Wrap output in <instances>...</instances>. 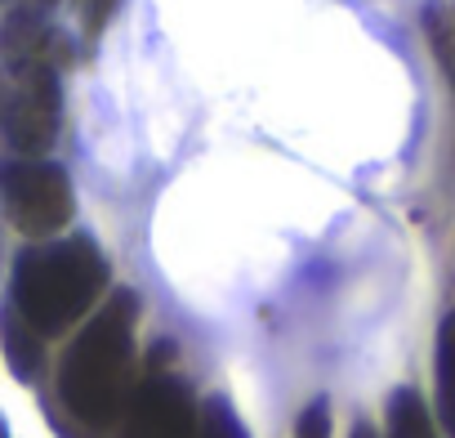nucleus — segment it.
<instances>
[{"mask_svg":"<svg viewBox=\"0 0 455 438\" xmlns=\"http://www.w3.org/2000/svg\"><path fill=\"white\" fill-rule=\"evenodd\" d=\"M134 327L139 296L121 287L68 340L54 371V398L68 411L59 438H99L121 420L134 389Z\"/></svg>","mask_w":455,"mask_h":438,"instance_id":"1","label":"nucleus"},{"mask_svg":"<svg viewBox=\"0 0 455 438\" xmlns=\"http://www.w3.org/2000/svg\"><path fill=\"white\" fill-rule=\"evenodd\" d=\"M103 287H108V260L99 242L90 233H72V238L28 242L19 251L10 278V304L41 340H50L76 327L94 309Z\"/></svg>","mask_w":455,"mask_h":438,"instance_id":"2","label":"nucleus"},{"mask_svg":"<svg viewBox=\"0 0 455 438\" xmlns=\"http://www.w3.org/2000/svg\"><path fill=\"white\" fill-rule=\"evenodd\" d=\"M63 90L50 59L0 63V148L10 157H45L59 139Z\"/></svg>","mask_w":455,"mask_h":438,"instance_id":"3","label":"nucleus"},{"mask_svg":"<svg viewBox=\"0 0 455 438\" xmlns=\"http://www.w3.org/2000/svg\"><path fill=\"white\" fill-rule=\"evenodd\" d=\"M0 210H5V219L19 233H28L32 242H50L76 215L72 174L59 161H45V157L0 161Z\"/></svg>","mask_w":455,"mask_h":438,"instance_id":"4","label":"nucleus"},{"mask_svg":"<svg viewBox=\"0 0 455 438\" xmlns=\"http://www.w3.org/2000/svg\"><path fill=\"white\" fill-rule=\"evenodd\" d=\"M196 398L174 371H148L134 380L130 402L121 411V434L116 438H196Z\"/></svg>","mask_w":455,"mask_h":438,"instance_id":"5","label":"nucleus"},{"mask_svg":"<svg viewBox=\"0 0 455 438\" xmlns=\"http://www.w3.org/2000/svg\"><path fill=\"white\" fill-rule=\"evenodd\" d=\"M0 349H5V362H10L14 380H23V385L41 380V371H45V340L23 322V313L10 300L0 304Z\"/></svg>","mask_w":455,"mask_h":438,"instance_id":"6","label":"nucleus"},{"mask_svg":"<svg viewBox=\"0 0 455 438\" xmlns=\"http://www.w3.org/2000/svg\"><path fill=\"white\" fill-rule=\"evenodd\" d=\"M384 429L388 438H437V425H433V411L424 407L419 389L415 385H397L384 402Z\"/></svg>","mask_w":455,"mask_h":438,"instance_id":"7","label":"nucleus"},{"mask_svg":"<svg viewBox=\"0 0 455 438\" xmlns=\"http://www.w3.org/2000/svg\"><path fill=\"white\" fill-rule=\"evenodd\" d=\"M433 371H437V416H442L446 438H455V309H451V313L442 318V327H437Z\"/></svg>","mask_w":455,"mask_h":438,"instance_id":"8","label":"nucleus"},{"mask_svg":"<svg viewBox=\"0 0 455 438\" xmlns=\"http://www.w3.org/2000/svg\"><path fill=\"white\" fill-rule=\"evenodd\" d=\"M196 438H251V434H246V425H242L237 407L228 402L223 393H214V398H205V402H201Z\"/></svg>","mask_w":455,"mask_h":438,"instance_id":"9","label":"nucleus"},{"mask_svg":"<svg viewBox=\"0 0 455 438\" xmlns=\"http://www.w3.org/2000/svg\"><path fill=\"white\" fill-rule=\"evenodd\" d=\"M295 438H331V402H326V398H313V402L299 411Z\"/></svg>","mask_w":455,"mask_h":438,"instance_id":"10","label":"nucleus"},{"mask_svg":"<svg viewBox=\"0 0 455 438\" xmlns=\"http://www.w3.org/2000/svg\"><path fill=\"white\" fill-rule=\"evenodd\" d=\"M112 5H116V0H81V19H85V28H90V32H99V28L108 23Z\"/></svg>","mask_w":455,"mask_h":438,"instance_id":"11","label":"nucleus"},{"mask_svg":"<svg viewBox=\"0 0 455 438\" xmlns=\"http://www.w3.org/2000/svg\"><path fill=\"white\" fill-rule=\"evenodd\" d=\"M348 438H379V434H375V429H371V425H366V420H357V425H353V434H348Z\"/></svg>","mask_w":455,"mask_h":438,"instance_id":"12","label":"nucleus"},{"mask_svg":"<svg viewBox=\"0 0 455 438\" xmlns=\"http://www.w3.org/2000/svg\"><path fill=\"white\" fill-rule=\"evenodd\" d=\"M0 438H10V420H5V411H0Z\"/></svg>","mask_w":455,"mask_h":438,"instance_id":"13","label":"nucleus"},{"mask_svg":"<svg viewBox=\"0 0 455 438\" xmlns=\"http://www.w3.org/2000/svg\"><path fill=\"white\" fill-rule=\"evenodd\" d=\"M41 5H54V0H41Z\"/></svg>","mask_w":455,"mask_h":438,"instance_id":"14","label":"nucleus"}]
</instances>
